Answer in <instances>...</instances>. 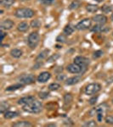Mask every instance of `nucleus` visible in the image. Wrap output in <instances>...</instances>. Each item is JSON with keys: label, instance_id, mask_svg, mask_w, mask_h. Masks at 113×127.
Returning a JSON list of instances; mask_svg holds the SVG:
<instances>
[{"label": "nucleus", "instance_id": "obj_1", "mask_svg": "<svg viewBox=\"0 0 113 127\" xmlns=\"http://www.w3.org/2000/svg\"><path fill=\"white\" fill-rule=\"evenodd\" d=\"M24 111L31 113V114H38L42 111L43 109V104L41 102L38 101V100H34L32 103L26 104V105L22 106Z\"/></svg>", "mask_w": 113, "mask_h": 127}, {"label": "nucleus", "instance_id": "obj_2", "mask_svg": "<svg viewBox=\"0 0 113 127\" xmlns=\"http://www.w3.org/2000/svg\"><path fill=\"white\" fill-rule=\"evenodd\" d=\"M35 15V12L32 9L29 8H21L18 9L15 11V16L19 19H23V18H32Z\"/></svg>", "mask_w": 113, "mask_h": 127}, {"label": "nucleus", "instance_id": "obj_3", "mask_svg": "<svg viewBox=\"0 0 113 127\" xmlns=\"http://www.w3.org/2000/svg\"><path fill=\"white\" fill-rule=\"evenodd\" d=\"M101 90V85L99 83H91L89 84L87 87L84 89V93L85 95L90 96V95H94V94H96L97 93Z\"/></svg>", "mask_w": 113, "mask_h": 127}, {"label": "nucleus", "instance_id": "obj_4", "mask_svg": "<svg viewBox=\"0 0 113 127\" xmlns=\"http://www.w3.org/2000/svg\"><path fill=\"white\" fill-rule=\"evenodd\" d=\"M39 40H40V36H39V34L38 32H32L29 36L27 38V43H28V46L30 47L31 48H35L38 44L39 43Z\"/></svg>", "mask_w": 113, "mask_h": 127}, {"label": "nucleus", "instance_id": "obj_5", "mask_svg": "<svg viewBox=\"0 0 113 127\" xmlns=\"http://www.w3.org/2000/svg\"><path fill=\"white\" fill-rule=\"evenodd\" d=\"M35 75L32 74H28V75H22L18 78L19 83H21L23 85H30L35 82Z\"/></svg>", "mask_w": 113, "mask_h": 127}, {"label": "nucleus", "instance_id": "obj_6", "mask_svg": "<svg viewBox=\"0 0 113 127\" xmlns=\"http://www.w3.org/2000/svg\"><path fill=\"white\" fill-rule=\"evenodd\" d=\"M66 70L71 74H83L86 71L83 67L80 66V65H78L76 63H73V64H71L67 65Z\"/></svg>", "mask_w": 113, "mask_h": 127}, {"label": "nucleus", "instance_id": "obj_7", "mask_svg": "<svg viewBox=\"0 0 113 127\" xmlns=\"http://www.w3.org/2000/svg\"><path fill=\"white\" fill-rule=\"evenodd\" d=\"M92 20L89 19V18H86V19L82 20L81 21H79L78 23L76 26V29L78 31H84V30H88L90 28L91 26Z\"/></svg>", "mask_w": 113, "mask_h": 127}, {"label": "nucleus", "instance_id": "obj_8", "mask_svg": "<svg viewBox=\"0 0 113 127\" xmlns=\"http://www.w3.org/2000/svg\"><path fill=\"white\" fill-rule=\"evenodd\" d=\"M74 63L77 64L82 66L86 70L88 65L89 64L90 62H89V59L88 58H85V57H83V56H77L74 59Z\"/></svg>", "mask_w": 113, "mask_h": 127}, {"label": "nucleus", "instance_id": "obj_9", "mask_svg": "<svg viewBox=\"0 0 113 127\" xmlns=\"http://www.w3.org/2000/svg\"><path fill=\"white\" fill-rule=\"evenodd\" d=\"M50 77H51L50 73L47 72V71H44V72L39 74V75L38 76L37 80H38V81L39 83H45V82H47L49 79H50Z\"/></svg>", "mask_w": 113, "mask_h": 127}, {"label": "nucleus", "instance_id": "obj_10", "mask_svg": "<svg viewBox=\"0 0 113 127\" xmlns=\"http://www.w3.org/2000/svg\"><path fill=\"white\" fill-rule=\"evenodd\" d=\"M14 26H15V23H14L13 21H12L11 20H4L3 21H2L1 25H0V27H1V30H11L12 28L14 27Z\"/></svg>", "mask_w": 113, "mask_h": 127}, {"label": "nucleus", "instance_id": "obj_11", "mask_svg": "<svg viewBox=\"0 0 113 127\" xmlns=\"http://www.w3.org/2000/svg\"><path fill=\"white\" fill-rule=\"evenodd\" d=\"M92 20L99 25H105L107 22V17L104 15H96L92 18Z\"/></svg>", "mask_w": 113, "mask_h": 127}, {"label": "nucleus", "instance_id": "obj_12", "mask_svg": "<svg viewBox=\"0 0 113 127\" xmlns=\"http://www.w3.org/2000/svg\"><path fill=\"white\" fill-rule=\"evenodd\" d=\"M34 100H36V98L33 96H28V97H21L20 99L18 100V104L19 105H21V106H24L26 104H28L32 102H33Z\"/></svg>", "mask_w": 113, "mask_h": 127}, {"label": "nucleus", "instance_id": "obj_13", "mask_svg": "<svg viewBox=\"0 0 113 127\" xmlns=\"http://www.w3.org/2000/svg\"><path fill=\"white\" fill-rule=\"evenodd\" d=\"M92 32H108L110 31V28L107 27V26H103V25H95L93 27L90 29Z\"/></svg>", "mask_w": 113, "mask_h": 127}, {"label": "nucleus", "instance_id": "obj_14", "mask_svg": "<svg viewBox=\"0 0 113 127\" xmlns=\"http://www.w3.org/2000/svg\"><path fill=\"white\" fill-rule=\"evenodd\" d=\"M82 77L81 76H73V77H70V78L66 79L65 81V84L68 86H72L75 84H77L81 81Z\"/></svg>", "mask_w": 113, "mask_h": 127}, {"label": "nucleus", "instance_id": "obj_15", "mask_svg": "<svg viewBox=\"0 0 113 127\" xmlns=\"http://www.w3.org/2000/svg\"><path fill=\"white\" fill-rule=\"evenodd\" d=\"M107 108H108L107 104H106V103H101V104H100L98 107H96L94 109H95L96 114H105V113L106 112Z\"/></svg>", "mask_w": 113, "mask_h": 127}, {"label": "nucleus", "instance_id": "obj_16", "mask_svg": "<svg viewBox=\"0 0 113 127\" xmlns=\"http://www.w3.org/2000/svg\"><path fill=\"white\" fill-rule=\"evenodd\" d=\"M22 51L19 48H14L10 51V55L15 59H19L22 56Z\"/></svg>", "mask_w": 113, "mask_h": 127}, {"label": "nucleus", "instance_id": "obj_17", "mask_svg": "<svg viewBox=\"0 0 113 127\" xmlns=\"http://www.w3.org/2000/svg\"><path fill=\"white\" fill-rule=\"evenodd\" d=\"M14 127H31L32 125L28 121H17L12 125Z\"/></svg>", "mask_w": 113, "mask_h": 127}, {"label": "nucleus", "instance_id": "obj_18", "mask_svg": "<svg viewBox=\"0 0 113 127\" xmlns=\"http://www.w3.org/2000/svg\"><path fill=\"white\" fill-rule=\"evenodd\" d=\"M49 53V49H45V50H44L43 52H41L40 54L38 55V57H37L36 61L37 62H40V61H42L43 59H44L47 56H48Z\"/></svg>", "mask_w": 113, "mask_h": 127}, {"label": "nucleus", "instance_id": "obj_19", "mask_svg": "<svg viewBox=\"0 0 113 127\" xmlns=\"http://www.w3.org/2000/svg\"><path fill=\"white\" fill-rule=\"evenodd\" d=\"M29 29V25L26 22H20L17 26V30L20 32H25Z\"/></svg>", "mask_w": 113, "mask_h": 127}, {"label": "nucleus", "instance_id": "obj_20", "mask_svg": "<svg viewBox=\"0 0 113 127\" xmlns=\"http://www.w3.org/2000/svg\"><path fill=\"white\" fill-rule=\"evenodd\" d=\"M25 85L21 83H17V84H15V85H12V86H9V87L6 88V92H12V91H15V90H18L20 88H22L24 87Z\"/></svg>", "mask_w": 113, "mask_h": 127}, {"label": "nucleus", "instance_id": "obj_21", "mask_svg": "<svg viewBox=\"0 0 113 127\" xmlns=\"http://www.w3.org/2000/svg\"><path fill=\"white\" fill-rule=\"evenodd\" d=\"M3 115L4 119H7V120H10V119L15 118L18 116V113L17 112H13V111H6Z\"/></svg>", "mask_w": 113, "mask_h": 127}, {"label": "nucleus", "instance_id": "obj_22", "mask_svg": "<svg viewBox=\"0 0 113 127\" xmlns=\"http://www.w3.org/2000/svg\"><path fill=\"white\" fill-rule=\"evenodd\" d=\"M86 9H87V11H89V13H95V12H97L99 10V6L90 3V4H88L86 6Z\"/></svg>", "mask_w": 113, "mask_h": 127}, {"label": "nucleus", "instance_id": "obj_23", "mask_svg": "<svg viewBox=\"0 0 113 127\" xmlns=\"http://www.w3.org/2000/svg\"><path fill=\"white\" fill-rule=\"evenodd\" d=\"M81 6V2L79 0H74L73 2H71V4L69 5V9L71 10H73V9H77Z\"/></svg>", "mask_w": 113, "mask_h": 127}, {"label": "nucleus", "instance_id": "obj_24", "mask_svg": "<svg viewBox=\"0 0 113 127\" xmlns=\"http://www.w3.org/2000/svg\"><path fill=\"white\" fill-rule=\"evenodd\" d=\"M64 33L65 35H66V36H70V35H71L74 32V27L72 26H71V25H67V26H65L64 28Z\"/></svg>", "mask_w": 113, "mask_h": 127}, {"label": "nucleus", "instance_id": "obj_25", "mask_svg": "<svg viewBox=\"0 0 113 127\" xmlns=\"http://www.w3.org/2000/svg\"><path fill=\"white\" fill-rule=\"evenodd\" d=\"M9 104L7 103V102H2L1 104H0V113L1 114H4V113L9 109Z\"/></svg>", "mask_w": 113, "mask_h": 127}, {"label": "nucleus", "instance_id": "obj_26", "mask_svg": "<svg viewBox=\"0 0 113 127\" xmlns=\"http://www.w3.org/2000/svg\"><path fill=\"white\" fill-rule=\"evenodd\" d=\"M15 0H1L0 3H1L3 6H4L6 8H9L10 6H12L15 3Z\"/></svg>", "mask_w": 113, "mask_h": 127}, {"label": "nucleus", "instance_id": "obj_27", "mask_svg": "<svg viewBox=\"0 0 113 127\" xmlns=\"http://www.w3.org/2000/svg\"><path fill=\"white\" fill-rule=\"evenodd\" d=\"M72 95L71 93H66L65 95L64 96V102H65V104L67 105V104H70L72 102Z\"/></svg>", "mask_w": 113, "mask_h": 127}, {"label": "nucleus", "instance_id": "obj_28", "mask_svg": "<svg viewBox=\"0 0 113 127\" xmlns=\"http://www.w3.org/2000/svg\"><path fill=\"white\" fill-rule=\"evenodd\" d=\"M101 11L103 12V13L106 14V13H109V12H112V6L109 5V4H104L103 6L101 7Z\"/></svg>", "mask_w": 113, "mask_h": 127}, {"label": "nucleus", "instance_id": "obj_29", "mask_svg": "<svg viewBox=\"0 0 113 127\" xmlns=\"http://www.w3.org/2000/svg\"><path fill=\"white\" fill-rule=\"evenodd\" d=\"M56 42H59V43H65V42H66V37H65V35L60 34L56 37Z\"/></svg>", "mask_w": 113, "mask_h": 127}, {"label": "nucleus", "instance_id": "obj_30", "mask_svg": "<svg viewBox=\"0 0 113 127\" xmlns=\"http://www.w3.org/2000/svg\"><path fill=\"white\" fill-rule=\"evenodd\" d=\"M59 58V54H53V55H51L49 58H48V59H47V62H48V63H52V62H54V61H56Z\"/></svg>", "mask_w": 113, "mask_h": 127}, {"label": "nucleus", "instance_id": "obj_31", "mask_svg": "<svg viewBox=\"0 0 113 127\" xmlns=\"http://www.w3.org/2000/svg\"><path fill=\"white\" fill-rule=\"evenodd\" d=\"M41 26V22L39 20H34L31 22V27L32 28H38Z\"/></svg>", "mask_w": 113, "mask_h": 127}, {"label": "nucleus", "instance_id": "obj_32", "mask_svg": "<svg viewBox=\"0 0 113 127\" xmlns=\"http://www.w3.org/2000/svg\"><path fill=\"white\" fill-rule=\"evenodd\" d=\"M60 87V85L58 83H51L50 85L49 86V89L50 90V91H56V90H58L59 88Z\"/></svg>", "mask_w": 113, "mask_h": 127}, {"label": "nucleus", "instance_id": "obj_33", "mask_svg": "<svg viewBox=\"0 0 113 127\" xmlns=\"http://www.w3.org/2000/svg\"><path fill=\"white\" fill-rule=\"evenodd\" d=\"M83 126L84 127H94V126H97V123H96L94 120H90V121H87L85 122L83 125Z\"/></svg>", "mask_w": 113, "mask_h": 127}, {"label": "nucleus", "instance_id": "obj_34", "mask_svg": "<svg viewBox=\"0 0 113 127\" xmlns=\"http://www.w3.org/2000/svg\"><path fill=\"white\" fill-rule=\"evenodd\" d=\"M104 54V52L101 50H98V51H95V52L93 54V58L94 59H99L100 58V57H102Z\"/></svg>", "mask_w": 113, "mask_h": 127}, {"label": "nucleus", "instance_id": "obj_35", "mask_svg": "<svg viewBox=\"0 0 113 127\" xmlns=\"http://www.w3.org/2000/svg\"><path fill=\"white\" fill-rule=\"evenodd\" d=\"M38 96H39V97L41 99H47L49 97V93H47V92H41L38 94Z\"/></svg>", "mask_w": 113, "mask_h": 127}, {"label": "nucleus", "instance_id": "obj_36", "mask_svg": "<svg viewBox=\"0 0 113 127\" xmlns=\"http://www.w3.org/2000/svg\"><path fill=\"white\" fill-rule=\"evenodd\" d=\"M105 120H106V124L113 125V116H112V115H108V116H106V119H105Z\"/></svg>", "mask_w": 113, "mask_h": 127}, {"label": "nucleus", "instance_id": "obj_37", "mask_svg": "<svg viewBox=\"0 0 113 127\" xmlns=\"http://www.w3.org/2000/svg\"><path fill=\"white\" fill-rule=\"evenodd\" d=\"M97 100H98V96H94V97L90 98L89 103L90 105H94L96 102H97Z\"/></svg>", "mask_w": 113, "mask_h": 127}, {"label": "nucleus", "instance_id": "obj_38", "mask_svg": "<svg viewBox=\"0 0 113 127\" xmlns=\"http://www.w3.org/2000/svg\"><path fill=\"white\" fill-rule=\"evenodd\" d=\"M39 1L45 5H49V4H52L55 2V0H39Z\"/></svg>", "mask_w": 113, "mask_h": 127}, {"label": "nucleus", "instance_id": "obj_39", "mask_svg": "<svg viewBox=\"0 0 113 127\" xmlns=\"http://www.w3.org/2000/svg\"><path fill=\"white\" fill-rule=\"evenodd\" d=\"M56 79H57V81H64L65 79V75L64 74H59V75H57Z\"/></svg>", "mask_w": 113, "mask_h": 127}, {"label": "nucleus", "instance_id": "obj_40", "mask_svg": "<svg viewBox=\"0 0 113 127\" xmlns=\"http://www.w3.org/2000/svg\"><path fill=\"white\" fill-rule=\"evenodd\" d=\"M96 117H97V120L99 122L102 121V120L104 118V114H96Z\"/></svg>", "mask_w": 113, "mask_h": 127}, {"label": "nucleus", "instance_id": "obj_41", "mask_svg": "<svg viewBox=\"0 0 113 127\" xmlns=\"http://www.w3.org/2000/svg\"><path fill=\"white\" fill-rule=\"evenodd\" d=\"M5 35H6V34L4 33V32H3V30H1V36H2V37H1V40H2V41L3 40V38H4Z\"/></svg>", "mask_w": 113, "mask_h": 127}, {"label": "nucleus", "instance_id": "obj_42", "mask_svg": "<svg viewBox=\"0 0 113 127\" xmlns=\"http://www.w3.org/2000/svg\"><path fill=\"white\" fill-rule=\"evenodd\" d=\"M96 2H98V3H101V2H103L104 0H95Z\"/></svg>", "mask_w": 113, "mask_h": 127}, {"label": "nucleus", "instance_id": "obj_43", "mask_svg": "<svg viewBox=\"0 0 113 127\" xmlns=\"http://www.w3.org/2000/svg\"><path fill=\"white\" fill-rule=\"evenodd\" d=\"M56 125L54 124V125H47V126H55Z\"/></svg>", "mask_w": 113, "mask_h": 127}, {"label": "nucleus", "instance_id": "obj_44", "mask_svg": "<svg viewBox=\"0 0 113 127\" xmlns=\"http://www.w3.org/2000/svg\"><path fill=\"white\" fill-rule=\"evenodd\" d=\"M111 19H112V20L113 21V13L112 14V16H111Z\"/></svg>", "mask_w": 113, "mask_h": 127}, {"label": "nucleus", "instance_id": "obj_45", "mask_svg": "<svg viewBox=\"0 0 113 127\" xmlns=\"http://www.w3.org/2000/svg\"><path fill=\"white\" fill-rule=\"evenodd\" d=\"M20 1H29V0H20Z\"/></svg>", "mask_w": 113, "mask_h": 127}, {"label": "nucleus", "instance_id": "obj_46", "mask_svg": "<svg viewBox=\"0 0 113 127\" xmlns=\"http://www.w3.org/2000/svg\"><path fill=\"white\" fill-rule=\"evenodd\" d=\"M112 103H113V98H112Z\"/></svg>", "mask_w": 113, "mask_h": 127}]
</instances>
